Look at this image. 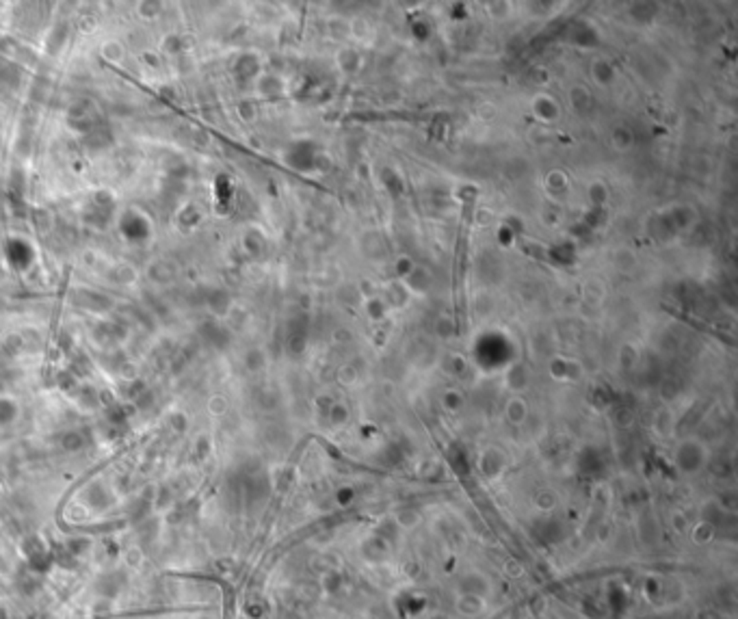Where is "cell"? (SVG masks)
I'll return each mask as SVG.
<instances>
[{"label": "cell", "instance_id": "obj_2", "mask_svg": "<svg viewBox=\"0 0 738 619\" xmlns=\"http://www.w3.org/2000/svg\"><path fill=\"white\" fill-rule=\"evenodd\" d=\"M5 256H7V262L11 265V269H15V271H26V269L33 267L35 260H37L35 247L30 245L26 239H18V236H13V239L7 241Z\"/></svg>", "mask_w": 738, "mask_h": 619}, {"label": "cell", "instance_id": "obj_1", "mask_svg": "<svg viewBox=\"0 0 738 619\" xmlns=\"http://www.w3.org/2000/svg\"><path fill=\"white\" fill-rule=\"evenodd\" d=\"M119 232L128 243H145L152 236V225L145 214L130 208L119 216Z\"/></svg>", "mask_w": 738, "mask_h": 619}]
</instances>
